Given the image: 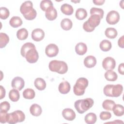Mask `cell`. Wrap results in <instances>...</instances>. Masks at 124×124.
<instances>
[{
	"label": "cell",
	"instance_id": "39",
	"mask_svg": "<svg viewBox=\"0 0 124 124\" xmlns=\"http://www.w3.org/2000/svg\"><path fill=\"white\" fill-rule=\"evenodd\" d=\"M10 108V103L7 101H4L0 104V111L7 112Z\"/></svg>",
	"mask_w": 124,
	"mask_h": 124
},
{
	"label": "cell",
	"instance_id": "38",
	"mask_svg": "<svg viewBox=\"0 0 124 124\" xmlns=\"http://www.w3.org/2000/svg\"><path fill=\"white\" fill-rule=\"evenodd\" d=\"M10 15V12L9 10L4 7H0V18L1 19H7Z\"/></svg>",
	"mask_w": 124,
	"mask_h": 124
},
{
	"label": "cell",
	"instance_id": "33",
	"mask_svg": "<svg viewBox=\"0 0 124 124\" xmlns=\"http://www.w3.org/2000/svg\"><path fill=\"white\" fill-rule=\"evenodd\" d=\"M35 93L34 90L31 88L26 89L23 92V97L25 99H32L35 97Z\"/></svg>",
	"mask_w": 124,
	"mask_h": 124
},
{
	"label": "cell",
	"instance_id": "42",
	"mask_svg": "<svg viewBox=\"0 0 124 124\" xmlns=\"http://www.w3.org/2000/svg\"><path fill=\"white\" fill-rule=\"evenodd\" d=\"M124 63H122L120 64L118 66V72L120 74H121L122 75H123L124 74Z\"/></svg>",
	"mask_w": 124,
	"mask_h": 124
},
{
	"label": "cell",
	"instance_id": "20",
	"mask_svg": "<svg viewBox=\"0 0 124 124\" xmlns=\"http://www.w3.org/2000/svg\"><path fill=\"white\" fill-rule=\"evenodd\" d=\"M35 87L40 91L44 90L46 87V83L44 79L42 78H37L34 82Z\"/></svg>",
	"mask_w": 124,
	"mask_h": 124
},
{
	"label": "cell",
	"instance_id": "13",
	"mask_svg": "<svg viewBox=\"0 0 124 124\" xmlns=\"http://www.w3.org/2000/svg\"><path fill=\"white\" fill-rule=\"evenodd\" d=\"M44 37L45 32L44 31L41 29H35L33 30L31 32V38L35 41H40L44 39Z\"/></svg>",
	"mask_w": 124,
	"mask_h": 124
},
{
	"label": "cell",
	"instance_id": "6",
	"mask_svg": "<svg viewBox=\"0 0 124 124\" xmlns=\"http://www.w3.org/2000/svg\"><path fill=\"white\" fill-rule=\"evenodd\" d=\"M88 85V80L85 78H80L76 81L73 87L74 93L78 96L84 94L85 89Z\"/></svg>",
	"mask_w": 124,
	"mask_h": 124
},
{
	"label": "cell",
	"instance_id": "22",
	"mask_svg": "<svg viewBox=\"0 0 124 124\" xmlns=\"http://www.w3.org/2000/svg\"><path fill=\"white\" fill-rule=\"evenodd\" d=\"M9 24L13 28H17L22 24V20L20 17L14 16L10 19Z\"/></svg>",
	"mask_w": 124,
	"mask_h": 124
},
{
	"label": "cell",
	"instance_id": "36",
	"mask_svg": "<svg viewBox=\"0 0 124 124\" xmlns=\"http://www.w3.org/2000/svg\"><path fill=\"white\" fill-rule=\"evenodd\" d=\"M52 6H53V3L51 0H42L40 4V7L41 9L44 11H46V10L49 7Z\"/></svg>",
	"mask_w": 124,
	"mask_h": 124
},
{
	"label": "cell",
	"instance_id": "8",
	"mask_svg": "<svg viewBox=\"0 0 124 124\" xmlns=\"http://www.w3.org/2000/svg\"><path fill=\"white\" fill-rule=\"evenodd\" d=\"M25 58L26 61L31 63L36 62L39 58V54L36 48L33 47L29 49L26 53Z\"/></svg>",
	"mask_w": 124,
	"mask_h": 124
},
{
	"label": "cell",
	"instance_id": "4",
	"mask_svg": "<svg viewBox=\"0 0 124 124\" xmlns=\"http://www.w3.org/2000/svg\"><path fill=\"white\" fill-rule=\"evenodd\" d=\"M49 70L60 74H64L68 70V66L66 62L62 61L52 60L48 65Z\"/></svg>",
	"mask_w": 124,
	"mask_h": 124
},
{
	"label": "cell",
	"instance_id": "43",
	"mask_svg": "<svg viewBox=\"0 0 124 124\" xmlns=\"http://www.w3.org/2000/svg\"><path fill=\"white\" fill-rule=\"evenodd\" d=\"M0 99H2L5 96V90L4 87H3L1 85L0 86Z\"/></svg>",
	"mask_w": 124,
	"mask_h": 124
},
{
	"label": "cell",
	"instance_id": "41",
	"mask_svg": "<svg viewBox=\"0 0 124 124\" xmlns=\"http://www.w3.org/2000/svg\"><path fill=\"white\" fill-rule=\"evenodd\" d=\"M8 114L7 112L0 111V122L1 123L4 124L7 122L8 118Z\"/></svg>",
	"mask_w": 124,
	"mask_h": 124
},
{
	"label": "cell",
	"instance_id": "19",
	"mask_svg": "<svg viewBox=\"0 0 124 124\" xmlns=\"http://www.w3.org/2000/svg\"><path fill=\"white\" fill-rule=\"evenodd\" d=\"M30 113L34 116H40L42 112V109L40 106L37 104H32L30 108Z\"/></svg>",
	"mask_w": 124,
	"mask_h": 124
},
{
	"label": "cell",
	"instance_id": "15",
	"mask_svg": "<svg viewBox=\"0 0 124 124\" xmlns=\"http://www.w3.org/2000/svg\"><path fill=\"white\" fill-rule=\"evenodd\" d=\"M62 115L63 118L67 121L74 120L76 116L74 111L69 108L64 109L62 111Z\"/></svg>",
	"mask_w": 124,
	"mask_h": 124
},
{
	"label": "cell",
	"instance_id": "40",
	"mask_svg": "<svg viewBox=\"0 0 124 124\" xmlns=\"http://www.w3.org/2000/svg\"><path fill=\"white\" fill-rule=\"evenodd\" d=\"M99 116L101 120L104 121L109 119L111 117V114L108 111H102L100 113Z\"/></svg>",
	"mask_w": 124,
	"mask_h": 124
},
{
	"label": "cell",
	"instance_id": "26",
	"mask_svg": "<svg viewBox=\"0 0 124 124\" xmlns=\"http://www.w3.org/2000/svg\"><path fill=\"white\" fill-rule=\"evenodd\" d=\"M112 110L116 116H122L124 114V108L123 106L120 104H115Z\"/></svg>",
	"mask_w": 124,
	"mask_h": 124
},
{
	"label": "cell",
	"instance_id": "27",
	"mask_svg": "<svg viewBox=\"0 0 124 124\" xmlns=\"http://www.w3.org/2000/svg\"><path fill=\"white\" fill-rule=\"evenodd\" d=\"M10 99L13 102H17L20 97V94L17 90L16 89H12L9 93Z\"/></svg>",
	"mask_w": 124,
	"mask_h": 124
},
{
	"label": "cell",
	"instance_id": "37",
	"mask_svg": "<svg viewBox=\"0 0 124 124\" xmlns=\"http://www.w3.org/2000/svg\"><path fill=\"white\" fill-rule=\"evenodd\" d=\"M90 14L91 15H97L101 18H103L104 16V11L101 8H98L95 7H93L90 9Z\"/></svg>",
	"mask_w": 124,
	"mask_h": 124
},
{
	"label": "cell",
	"instance_id": "31",
	"mask_svg": "<svg viewBox=\"0 0 124 124\" xmlns=\"http://www.w3.org/2000/svg\"><path fill=\"white\" fill-rule=\"evenodd\" d=\"M28 31L25 28H22L18 30L16 32V37L20 40H24L27 38Z\"/></svg>",
	"mask_w": 124,
	"mask_h": 124
},
{
	"label": "cell",
	"instance_id": "18",
	"mask_svg": "<svg viewBox=\"0 0 124 124\" xmlns=\"http://www.w3.org/2000/svg\"><path fill=\"white\" fill-rule=\"evenodd\" d=\"M87 50V45L82 42L78 43L75 46V51L79 55H84Z\"/></svg>",
	"mask_w": 124,
	"mask_h": 124
},
{
	"label": "cell",
	"instance_id": "17",
	"mask_svg": "<svg viewBox=\"0 0 124 124\" xmlns=\"http://www.w3.org/2000/svg\"><path fill=\"white\" fill-rule=\"evenodd\" d=\"M71 86L70 83L66 81L61 82L58 87L59 91L62 94H66L68 93L70 90Z\"/></svg>",
	"mask_w": 124,
	"mask_h": 124
},
{
	"label": "cell",
	"instance_id": "24",
	"mask_svg": "<svg viewBox=\"0 0 124 124\" xmlns=\"http://www.w3.org/2000/svg\"><path fill=\"white\" fill-rule=\"evenodd\" d=\"M111 46L112 45L111 42L108 40H102L99 45V47L101 50L105 52L109 51L111 48Z\"/></svg>",
	"mask_w": 124,
	"mask_h": 124
},
{
	"label": "cell",
	"instance_id": "44",
	"mask_svg": "<svg viewBox=\"0 0 124 124\" xmlns=\"http://www.w3.org/2000/svg\"><path fill=\"white\" fill-rule=\"evenodd\" d=\"M118 45L121 48H124V36H121L119 39L118 41Z\"/></svg>",
	"mask_w": 124,
	"mask_h": 124
},
{
	"label": "cell",
	"instance_id": "34",
	"mask_svg": "<svg viewBox=\"0 0 124 124\" xmlns=\"http://www.w3.org/2000/svg\"><path fill=\"white\" fill-rule=\"evenodd\" d=\"M9 36L5 33H0V47L1 48L4 47L9 43Z\"/></svg>",
	"mask_w": 124,
	"mask_h": 124
},
{
	"label": "cell",
	"instance_id": "32",
	"mask_svg": "<svg viewBox=\"0 0 124 124\" xmlns=\"http://www.w3.org/2000/svg\"><path fill=\"white\" fill-rule=\"evenodd\" d=\"M33 47H35V45L30 42H28L26 43L25 44H24L21 47V51H20V53L21 55L23 57H25V54L26 53V52L30 49L33 48Z\"/></svg>",
	"mask_w": 124,
	"mask_h": 124
},
{
	"label": "cell",
	"instance_id": "3",
	"mask_svg": "<svg viewBox=\"0 0 124 124\" xmlns=\"http://www.w3.org/2000/svg\"><path fill=\"white\" fill-rule=\"evenodd\" d=\"M123 87L121 84H108L103 89V92L105 95L108 97H119L122 93Z\"/></svg>",
	"mask_w": 124,
	"mask_h": 124
},
{
	"label": "cell",
	"instance_id": "45",
	"mask_svg": "<svg viewBox=\"0 0 124 124\" xmlns=\"http://www.w3.org/2000/svg\"><path fill=\"white\" fill-rule=\"evenodd\" d=\"M105 0H93V3L97 5H102L105 2Z\"/></svg>",
	"mask_w": 124,
	"mask_h": 124
},
{
	"label": "cell",
	"instance_id": "35",
	"mask_svg": "<svg viewBox=\"0 0 124 124\" xmlns=\"http://www.w3.org/2000/svg\"><path fill=\"white\" fill-rule=\"evenodd\" d=\"M115 104V103L114 101L109 99H106L103 101L102 107L104 109L107 110H112L113 107Z\"/></svg>",
	"mask_w": 124,
	"mask_h": 124
},
{
	"label": "cell",
	"instance_id": "11",
	"mask_svg": "<svg viewBox=\"0 0 124 124\" xmlns=\"http://www.w3.org/2000/svg\"><path fill=\"white\" fill-rule=\"evenodd\" d=\"M59 52V48L57 45L54 44L48 45L45 49V53L49 57L56 56Z\"/></svg>",
	"mask_w": 124,
	"mask_h": 124
},
{
	"label": "cell",
	"instance_id": "29",
	"mask_svg": "<svg viewBox=\"0 0 124 124\" xmlns=\"http://www.w3.org/2000/svg\"><path fill=\"white\" fill-rule=\"evenodd\" d=\"M75 16L78 19L83 20L87 16V11L83 8H78L76 10Z\"/></svg>",
	"mask_w": 124,
	"mask_h": 124
},
{
	"label": "cell",
	"instance_id": "7",
	"mask_svg": "<svg viewBox=\"0 0 124 124\" xmlns=\"http://www.w3.org/2000/svg\"><path fill=\"white\" fill-rule=\"evenodd\" d=\"M25 114L21 110H17L9 113L7 123L10 124H14L18 122H22L25 120Z\"/></svg>",
	"mask_w": 124,
	"mask_h": 124
},
{
	"label": "cell",
	"instance_id": "1",
	"mask_svg": "<svg viewBox=\"0 0 124 124\" xmlns=\"http://www.w3.org/2000/svg\"><path fill=\"white\" fill-rule=\"evenodd\" d=\"M20 12L25 19L28 20L34 19L37 15L36 10L33 8V4L31 1L28 0L23 2L20 7Z\"/></svg>",
	"mask_w": 124,
	"mask_h": 124
},
{
	"label": "cell",
	"instance_id": "25",
	"mask_svg": "<svg viewBox=\"0 0 124 124\" xmlns=\"http://www.w3.org/2000/svg\"><path fill=\"white\" fill-rule=\"evenodd\" d=\"M105 78L108 81H114L117 80L118 75L113 70H108L105 74Z\"/></svg>",
	"mask_w": 124,
	"mask_h": 124
},
{
	"label": "cell",
	"instance_id": "10",
	"mask_svg": "<svg viewBox=\"0 0 124 124\" xmlns=\"http://www.w3.org/2000/svg\"><path fill=\"white\" fill-rule=\"evenodd\" d=\"M115 60L111 57H107L105 58L102 62V66L103 68L108 70H112L115 67Z\"/></svg>",
	"mask_w": 124,
	"mask_h": 124
},
{
	"label": "cell",
	"instance_id": "9",
	"mask_svg": "<svg viewBox=\"0 0 124 124\" xmlns=\"http://www.w3.org/2000/svg\"><path fill=\"white\" fill-rule=\"evenodd\" d=\"M120 20V15L118 12L112 10L109 12L106 16V21L110 25H115Z\"/></svg>",
	"mask_w": 124,
	"mask_h": 124
},
{
	"label": "cell",
	"instance_id": "21",
	"mask_svg": "<svg viewBox=\"0 0 124 124\" xmlns=\"http://www.w3.org/2000/svg\"><path fill=\"white\" fill-rule=\"evenodd\" d=\"M61 10L62 12L66 15H71L74 12L73 7L67 3L63 4L61 7Z\"/></svg>",
	"mask_w": 124,
	"mask_h": 124
},
{
	"label": "cell",
	"instance_id": "12",
	"mask_svg": "<svg viewBox=\"0 0 124 124\" xmlns=\"http://www.w3.org/2000/svg\"><path fill=\"white\" fill-rule=\"evenodd\" d=\"M25 82L24 79L19 77H16L14 78L12 80V87L18 91H21L24 87Z\"/></svg>",
	"mask_w": 124,
	"mask_h": 124
},
{
	"label": "cell",
	"instance_id": "30",
	"mask_svg": "<svg viewBox=\"0 0 124 124\" xmlns=\"http://www.w3.org/2000/svg\"><path fill=\"white\" fill-rule=\"evenodd\" d=\"M105 34L106 36L110 39H114L117 36V31L113 28H108L106 29Z\"/></svg>",
	"mask_w": 124,
	"mask_h": 124
},
{
	"label": "cell",
	"instance_id": "14",
	"mask_svg": "<svg viewBox=\"0 0 124 124\" xmlns=\"http://www.w3.org/2000/svg\"><path fill=\"white\" fill-rule=\"evenodd\" d=\"M45 16L48 20H54L57 17V12L56 9L53 6L49 7L46 11Z\"/></svg>",
	"mask_w": 124,
	"mask_h": 124
},
{
	"label": "cell",
	"instance_id": "28",
	"mask_svg": "<svg viewBox=\"0 0 124 124\" xmlns=\"http://www.w3.org/2000/svg\"><path fill=\"white\" fill-rule=\"evenodd\" d=\"M85 122L88 124H94L97 120V116L95 113H89L86 115L84 118Z\"/></svg>",
	"mask_w": 124,
	"mask_h": 124
},
{
	"label": "cell",
	"instance_id": "23",
	"mask_svg": "<svg viewBox=\"0 0 124 124\" xmlns=\"http://www.w3.org/2000/svg\"><path fill=\"white\" fill-rule=\"evenodd\" d=\"M73 26L72 21L67 18H65L62 19L61 22V26L62 28L65 31L70 30Z\"/></svg>",
	"mask_w": 124,
	"mask_h": 124
},
{
	"label": "cell",
	"instance_id": "5",
	"mask_svg": "<svg viewBox=\"0 0 124 124\" xmlns=\"http://www.w3.org/2000/svg\"><path fill=\"white\" fill-rule=\"evenodd\" d=\"M101 18L97 15H91L88 20L83 24V29L87 32H92L98 26L100 23Z\"/></svg>",
	"mask_w": 124,
	"mask_h": 124
},
{
	"label": "cell",
	"instance_id": "16",
	"mask_svg": "<svg viewBox=\"0 0 124 124\" xmlns=\"http://www.w3.org/2000/svg\"><path fill=\"white\" fill-rule=\"evenodd\" d=\"M84 64L87 68L93 67L96 64V59L95 57L90 55L87 56L84 60Z\"/></svg>",
	"mask_w": 124,
	"mask_h": 124
},
{
	"label": "cell",
	"instance_id": "2",
	"mask_svg": "<svg viewBox=\"0 0 124 124\" xmlns=\"http://www.w3.org/2000/svg\"><path fill=\"white\" fill-rule=\"evenodd\" d=\"M93 103V99L91 98H87L76 101L74 103V106L78 112L80 114H83L91 108Z\"/></svg>",
	"mask_w": 124,
	"mask_h": 124
}]
</instances>
